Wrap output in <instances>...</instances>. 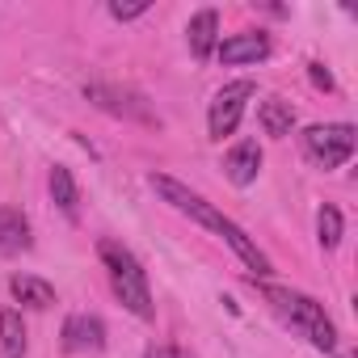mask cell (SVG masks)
Masks as SVG:
<instances>
[{"label": "cell", "instance_id": "obj_18", "mask_svg": "<svg viewBox=\"0 0 358 358\" xmlns=\"http://www.w3.org/2000/svg\"><path fill=\"white\" fill-rule=\"evenodd\" d=\"M143 13H148V0H139V5H122V0H114V5H110V17L114 22H135Z\"/></svg>", "mask_w": 358, "mask_h": 358}, {"label": "cell", "instance_id": "obj_10", "mask_svg": "<svg viewBox=\"0 0 358 358\" xmlns=\"http://www.w3.org/2000/svg\"><path fill=\"white\" fill-rule=\"evenodd\" d=\"M224 173H228V182L232 186H253L257 182V173H262V148L253 139L236 143L228 156H224Z\"/></svg>", "mask_w": 358, "mask_h": 358}, {"label": "cell", "instance_id": "obj_15", "mask_svg": "<svg viewBox=\"0 0 358 358\" xmlns=\"http://www.w3.org/2000/svg\"><path fill=\"white\" fill-rule=\"evenodd\" d=\"M51 199H55V207H59L68 220H76V211H80V190H76L72 169H64V164L51 169Z\"/></svg>", "mask_w": 358, "mask_h": 358}, {"label": "cell", "instance_id": "obj_9", "mask_svg": "<svg viewBox=\"0 0 358 358\" xmlns=\"http://www.w3.org/2000/svg\"><path fill=\"white\" fill-rule=\"evenodd\" d=\"M215 236H224V241L232 245V253H236V257L257 274V278H266V274L274 270V266H270V257L257 249V241H249V232H245L236 220H228V215H224V224H220V232H215Z\"/></svg>", "mask_w": 358, "mask_h": 358}, {"label": "cell", "instance_id": "obj_4", "mask_svg": "<svg viewBox=\"0 0 358 358\" xmlns=\"http://www.w3.org/2000/svg\"><path fill=\"white\" fill-rule=\"evenodd\" d=\"M85 97H89L97 110L114 114V118L143 122V127H160V118L152 114L148 97H143V93H135V89H127V85H85Z\"/></svg>", "mask_w": 358, "mask_h": 358}, {"label": "cell", "instance_id": "obj_3", "mask_svg": "<svg viewBox=\"0 0 358 358\" xmlns=\"http://www.w3.org/2000/svg\"><path fill=\"white\" fill-rule=\"evenodd\" d=\"M358 131L350 122H316L303 131V152L320 164V169H341L354 156Z\"/></svg>", "mask_w": 358, "mask_h": 358}, {"label": "cell", "instance_id": "obj_16", "mask_svg": "<svg viewBox=\"0 0 358 358\" xmlns=\"http://www.w3.org/2000/svg\"><path fill=\"white\" fill-rule=\"evenodd\" d=\"M0 345H5V358H26V324L17 308L0 312Z\"/></svg>", "mask_w": 358, "mask_h": 358}, {"label": "cell", "instance_id": "obj_5", "mask_svg": "<svg viewBox=\"0 0 358 358\" xmlns=\"http://www.w3.org/2000/svg\"><path fill=\"white\" fill-rule=\"evenodd\" d=\"M152 182V190L173 207V211H182V215H190L194 224H203V228H211V232H220V224H224V211H215L203 194H194L190 186H182V182H173V177H164V173H152L148 177Z\"/></svg>", "mask_w": 358, "mask_h": 358}, {"label": "cell", "instance_id": "obj_14", "mask_svg": "<svg viewBox=\"0 0 358 358\" xmlns=\"http://www.w3.org/2000/svg\"><path fill=\"white\" fill-rule=\"evenodd\" d=\"M257 122H262L266 135L287 139L291 127H295V110H291V101H282V97H266V101L257 106Z\"/></svg>", "mask_w": 358, "mask_h": 358}, {"label": "cell", "instance_id": "obj_2", "mask_svg": "<svg viewBox=\"0 0 358 358\" xmlns=\"http://www.w3.org/2000/svg\"><path fill=\"white\" fill-rule=\"evenodd\" d=\"M262 295L316 345V350H337V333H333V320L324 316V308L312 299V295H303V291H291V287H262Z\"/></svg>", "mask_w": 358, "mask_h": 358}, {"label": "cell", "instance_id": "obj_1", "mask_svg": "<svg viewBox=\"0 0 358 358\" xmlns=\"http://www.w3.org/2000/svg\"><path fill=\"white\" fill-rule=\"evenodd\" d=\"M97 257L106 262L110 287H114V295L122 299V308L135 312L139 320H152V316H156V303H152L148 270L139 266V257H135L127 245H118V241H101V245H97Z\"/></svg>", "mask_w": 358, "mask_h": 358}, {"label": "cell", "instance_id": "obj_7", "mask_svg": "<svg viewBox=\"0 0 358 358\" xmlns=\"http://www.w3.org/2000/svg\"><path fill=\"white\" fill-rule=\"evenodd\" d=\"M215 55H220V64H228V68H236V64H257V59L270 55V38H266L262 30H245V34H232V38L215 43Z\"/></svg>", "mask_w": 358, "mask_h": 358}, {"label": "cell", "instance_id": "obj_12", "mask_svg": "<svg viewBox=\"0 0 358 358\" xmlns=\"http://www.w3.org/2000/svg\"><path fill=\"white\" fill-rule=\"evenodd\" d=\"M9 291H13V299L22 308H34V312H47L55 303V287L47 278H38V274H13L9 278Z\"/></svg>", "mask_w": 358, "mask_h": 358}, {"label": "cell", "instance_id": "obj_19", "mask_svg": "<svg viewBox=\"0 0 358 358\" xmlns=\"http://www.w3.org/2000/svg\"><path fill=\"white\" fill-rule=\"evenodd\" d=\"M143 358H194V354H186V350H177V345H152Z\"/></svg>", "mask_w": 358, "mask_h": 358}, {"label": "cell", "instance_id": "obj_13", "mask_svg": "<svg viewBox=\"0 0 358 358\" xmlns=\"http://www.w3.org/2000/svg\"><path fill=\"white\" fill-rule=\"evenodd\" d=\"M186 38H190V51H194L199 59H211V55H215V38H220V13H215V9L194 13L190 26H186Z\"/></svg>", "mask_w": 358, "mask_h": 358}, {"label": "cell", "instance_id": "obj_11", "mask_svg": "<svg viewBox=\"0 0 358 358\" xmlns=\"http://www.w3.org/2000/svg\"><path fill=\"white\" fill-rule=\"evenodd\" d=\"M34 245L30 236V220L13 207H0V257H17Z\"/></svg>", "mask_w": 358, "mask_h": 358}, {"label": "cell", "instance_id": "obj_20", "mask_svg": "<svg viewBox=\"0 0 358 358\" xmlns=\"http://www.w3.org/2000/svg\"><path fill=\"white\" fill-rule=\"evenodd\" d=\"M308 76H312V85H316V89H333V76L324 72V64H312V68H308Z\"/></svg>", "mask_w": 358, "mask_h": 358}, {"label": "cell", "instance_id": "obj_8", "mask_svg": "<svg viewBox=\"0 0 358 358\" xmlns=\"http://www.w3.org/2000/svg\"><path fill=\"white\" fill-rule=\"evenodd\" d=\"M106 345V324L101 316H68L64 320V350L68 354H89V350H101Z\"/></svg>", "mask_w": 358, "mask_h": 358}, {"label": "cell", "instance_id": "obj_17", "mask_svg": "<svg viewBox=\"0 0 358 358\" xmlns=\"http://www.w3.org/2000/svg\"><path fill=\"white\" fill-rule=\"evenodd\" d=\"M341 228H345V224H341V211L324 203V207L316 211V236H320V245H324V249H337V245H341Z\"/></svg>", "mask_w": 358, "mask_h": 358}, {"label": "cell", "instance_id": "obj_6", "mask_svg": "<svg viewBox=\"0 0 358 358\" xmlns=\"http://www.w3.org/2000/svg\"><path fill=\"white\" fill-rule=\"evenodd\" d=\"M253 93H257L253 80H232V85H224V89L211 97V110H207V131H211V139H224V135H232V131L241 127L245 106H249Z\"/></svg>", "mask_w": 358, "mask_h": 358}]
</instances>
